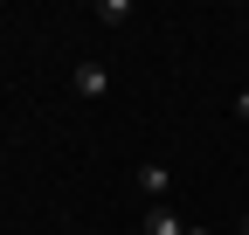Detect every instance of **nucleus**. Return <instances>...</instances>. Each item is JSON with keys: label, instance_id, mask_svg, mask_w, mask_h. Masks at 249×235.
Returning a JSON list of instances; mask_svg holds the SVG:
<instances>
[{"label": "nucleus", "instance_id": "3", "mask_svg": "<svg viewBox=\"0 0 249 235\" xmlns=\"http://www.w3.org/2000/svg\"><path fill=\"white\" fill-rule=\"evenodd\" d=\"M145 235H187V221H180L166 201H160V208H145Z\"/></svg>", "mask_w": 249, "mask_h": 235}, {"label": "nucleus", "instance_id": "7", "mask_svg": "<svg viewBox=\"0 0 249 235\" xmlns=\"http://www.w3.org/2000/svg\"><path fill=\"white\" fill-rule=\"evenodd\" d=\"M242 235H249V215H242Z\"/></svg>", "mask_w": 249, "mask_h": 235}, {"label": "nucleus", "instance_id": "5", "mask_svg": "<svg viewBox=\"0 0 249 235\" xmlns=\"http://www.w3.org/2000/svg\"><path fill=\"white\" fill-rule=\"evenodd\" d=\"M235 118H242V125H249V90H242V97H235Z\"/></svg>", "mask_w": 249, "mask_h": 235}, {"label": "nucleus", "instance_id": "1", "mask_svg": "<svg viewBox=\"0 0 249 235\" xmlns=\"http://www.w3.org/2000/svg\"><path fill=\"white\" fill-rule=\"evenodd\" d=\"M70 90H76L83 104H97V97H111V69H104V63H76V69H70Z\"/></svg>", "mask_w": 249, "mask_h": 235}, {"label": "nucleus", "instance_id": "2", "mask_svg": "<svg viewBox=\"0 0 249 235\" xmlns=\"http://www.w3.org/2000/svg\"><path fill=\"white\" fill-rule=\"evenodd\" d=\"M132 180H139V194H145V208H160V201L173 194V166H160V159H145V166L132 173Z\"/></svg>", "mask_w": 249, "mask_h": 235}, {"label": "nucleus", "instance_id": "6", "mask_svg": "<svg viewBox=\"0 0 249 235\" xmlns=\"http://www.w3.org/2000/svg\"><path fill=\"white\" fill-rule=\"evenodd\" d=\"M187 235H208V228H194V221H187Z\"/></svg>", "mask_w": 249, "mask_h": 235}, {"label": "nucleus", "instance_id": "4", "mask_svg": "<svg viewBox=\"0 0 249 235\" xmlns=\"http://www.w3.org/2000/svg\"><path fill=\"white\" fill-rule=\"evenodd\" d=\"M97 21H104V28H118V21H132V0H104V7H97Z\"/></svg>", "mask_w": 249, "mask_h": 235}]
</instances>
